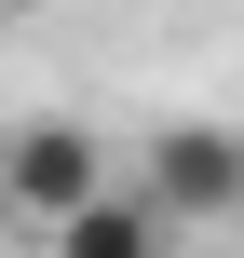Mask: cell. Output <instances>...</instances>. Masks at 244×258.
Returning a JSON list of instances; mask_svg holds the SVG:
<instances>
[{
    "label": "cell",
    "instance_id": "obj_2",
    "mask_svg": "<svg viewBox=\"0 0 244 258\" xmlns=\"http://www.w3.org/2000/svg\"><path fill=\"white\" fill-rule=\"evenodd\" d=\"M109 177H122V163H109V136H95V122H54V109H41V122H14V136H0V204H14V218H41V231H54V218H82Z\"/></svg>",
    "mask_w": 244,
    "mask_h": 258
},
{
    "label": "cell",
    "instance_id": "obj_1",
    "mask_svg": "<svg viewBox=\"0 0 244 258\" xmlns=\"http://www.w3.org/2000/svg\"><path fill=\"white\" fill-rule=\"evenodd\" d=\"M122 190H136L177 245H190V231H231V218H244V136H231V122H163Z\"/></svg>",
    "mask_w": 244,
    "mask_h": 258
},
{
    "label": "cell",
    "instance_id": "obj_3",
    "mask_svg": "<svg viewBox=\"0 0 244 258\" xmlns=\"http://www.w3.org/2000/svg\"><path fill=\"white\" fill-rule=\"evenodd\" d=\"M54 258H177V231H163V218H149L122 177H109L82 218H54Z\"/></svg>",
    "mask_w": 244,
    "mask_h": 258
},
{
    "label": "cell",
    "instance_id": "obj_4",
    "mask_svg": "<svg viewBox=\"0 0 244 258\" xmlns=\"http://www.w3.org/2000/svg\"><path fill=\"white\" fill-rule=\"evenodd\" d=\"M0 14H14V0H0Z\"/></svg>",
    "mask_w": 244,
    "mask_h": 258
}]
</instances>
